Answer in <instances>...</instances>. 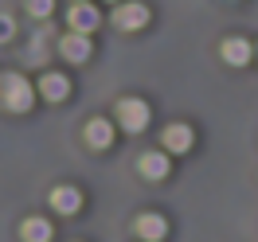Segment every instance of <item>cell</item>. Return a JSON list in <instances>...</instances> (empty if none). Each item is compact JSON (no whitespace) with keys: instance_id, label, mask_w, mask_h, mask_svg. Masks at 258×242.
Masks as SVG:
<instances>
[{"instance_id":"6da1fadb","label":"cell","mask_w":258,"mask_h":242,"mask_svg":"<svg viewBox=\"0 0 258 242\" xmlns=\"http://www.w3.org/2000/svg\"><path fill=\"white\" fill-rule=\"evenodd\" d=\"M35 102V90L24 74H0V106L8 113H28Z\"/></svg>"},{"instance_id":"7a4b0ae2","label":"cell","mask_w":258,"mask_h":242,"mask_svg":"<svg viewBox=\"0 0 258 242\" xmlns=\"http://www.w3.org/2000/svg\"><path fill=\"white\" fill-rule=\"evenodd\" d=\"M117 117H121L125 133H141L149 125V102H141V98H121V102H117Z\"/></svg>"},{"instance_id":"3957f363","label":"cell","mask_w":258,"mask_h":242,"mask_svg":"<svg viewBox=\"0 0 258 242\" xmlns=\"http://www.w3.org/2000/svg\"><path fill=\"white\" fill-rule=\"evenodd\" d=\"M113 24H117L121 32H141V28L149 24V8L137 4V0H125V4L113 8Z\"/></svg>"},{"instance_id":"277c9868","label":"cell","mask_w":258,"mask_h":242,"mask_svg":"<svg viewBox=\"0 0 258 242\" xmlns=\"http://www.w3.org/2000/svg\"><path fill=\"white\" fill-rule=\"evenodd\" d=\"M67 24H71V28H75L79 35H90L98 24H102V20H98V12L90 8V4H75V8L67 12Z\"/></svg>"},{"instance_id":"5b68a950","label":"cell","mask_w":258,"mask_h":242,"mask_svg":"<svg viewBox=\"0 0 258 242\" xmlns=\"http://www.w3.org/2000/svg\"><path fill=\"white\" fill-rule=\"evenodd\" d=\"M59 51H63V59L67 63H86V55H90V39L79 32H71L59 39Z\"/></svg>"},{"instance_id":"8992f818","label":"cell","mask_w":258,"mask_h":242,"mask_svg":"<svg viewBox=\"0 0 258 242\" xmlns=\"http://www.w3.org/2000/svg\"><path fill=\"white\" fill-rule=\"evenodd\" d=\"M164 230H168V223H164L161 215H153V211H149V215H137V234L145 242H161Z\"/></svg>"},{"instance_id":"52a82bcc","label":"cell","mask_w":258,"mask_h":242,"mask_svg":"<svg viewBox=\"0 0 258 242\" xmlns=\"http://www.w3.org/2000/svg\"><path fill=\"white\" fill-rule=\"evenodd\" d=\"M39 94L47 98V102H63V98L71 94V82H67L63 74H55V70H51V74L39 78Z\"/></svg>"},{"instance_id":"ba28073f","label":"cell","mask_w":258,"mask_h":242,"mask_svg":"<svg viewBox=\"0 0 258 242\" xmlns=\"http://www.w3.org/2000/svg\"><path fill=\"white\" fill-rule=\"evenodd\" d=\"M161 141H164L168 152H188V148H192V129H188V125H168Z\"/></svg>"},{"instance_id":"9c48e42d","label":"cell","mask_w":258,"mask_h":242,"mask_svg":"<svg viewBox=\"0 0 258 242\" xmlns=\"http://www.w3.org/2000/svg\"><path fill=\"white\" fill-rule=\"evenodd\" d=\"M51 207H55V211H63V215H75V211L82 207L79 188H55V192H51Z\"/></svg>"},{"instance_id":"30bf717a","label":"cell","mask_w":258,"mask_h":242,"mask_svg":"<svg viewBox=\"0 0 258 242\" xmlns=\"http://www.w3.org/2000/svg\"><path fill=\"white\" fill-rule=\"evenodd\" d=\"M86 141H90V148H110V141H113V125L106 121V117H94V121L86 125Z\"/></svg>"},{"instance_id":"8fae6325","label":"cell","mask_w":258,"mask_h":242,"mask_svg":"<svg viewBox=\"0 0 258 242\" xmlns=\"http://www.w3.org/2000/svg\"><path fill=\"white\" fill-rule=\"evenodd\" d=\"M141 176H145V180H164V176H168V156L157 152V148L145 152V156H141Z\"/></svg>"},{"instance_id":"7c38bea8","label":"cell","mask_w":258,"mask_h":242,"mask_svg":"<svg viewBox=\"0 0 258 242\" xmlns=\"http://www.w3.org/2000/svg\"><path fill=\"white\" fill-rule=\"evenodd\" d=\"M219 51H223V59H227L231 66H246V63H250V55H254L246 39H227V43H223Z\"/></svg>"},{"instance_id":"4fadbf2b","label":"cell","mask_w":258,"mask_h":242,"mask_svg":"<svg viewBox=\"0 0 258 242\" xmlns=\"http://www.w3.org/2000/svg\"><path fill=\"white\" fill-rule=\"evenodd\" d=\"M20 234H24V242H51V223L47 219H28L20 226Z\"/></svg>"},{"instance_id":"5bb4252c","label":"cell","mask_w":258,"mask_h":242,"mask_svg":"<svg viewBox=\"0 0 258 242\" xmlns=\"http://www.w3.org/2000/svg\"><path fill=\"white\" fill-rule=\"evenodd\" d=\"M51 8H55V0H28V12H32V16H51Z\"/></svg>"},{"instance_id":"9a60e30c","label":"cell","mask_w":258,"mask_h":242,"mask_svg":"<svg viewBox=\"0 0 258 242\" xmlns=\"http://www.w3.org/2000/svg\"><path fill=\"white\" fill-rule=\"evenodd\" d=\"M12 32H16V28H12V20L0 16V43H4V39H12Z\"/></svg>"},{"instance_id":"2e32d148","label":"cell","mask_w":258,"mask_h":242,"mask_svg":"<svg viewBox=\"0 0 258 242\" xmlns=\"http://www.w3.org/2000/svg\"><path fill=\"white\" fill-rule=\"evenodd\" d=\"M110 4H121V0H110Z\"/></svg>"},{"instance_id":"e0dca14e","label":"cell","mask_w":258,"mask_h":242,"mask_svg":"<svg viewBox=\"0 0 258 242\" xmlns=\"http://www.w3.org/2000/svg\"><path fill=\"white\" fill-rule=\"evenodd\" d=\"M75 4H86V0H75Z\"/></svg>"}]
</instances>
